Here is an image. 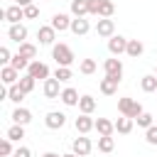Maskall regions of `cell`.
Here are the masks:
<instances>
[{
    "mask_svg": "<svg viewBox=\"0 0 157 157\" xmlns=\"http://www.w3.org/2000/svg\"><path fill=\"white\" fill-rule=\"evenodd\" d=\"M52 59L56 61V66H71V64L76 61V56H74L71 47H69V44H64V42H59V44H54V47H52Z\"/></svg>",
    "mask_w": 157,
    "mask_h": 157,
    "instance_id": "cell-1",
    "label": "cell"
},
{
    "mask_svg": "<svg viewBox=\"0 0 157 157\" xmlns=\"http://www.w3.org/2000/svg\"><path fill=\"white\" fill-rule=\"evenodd\" d=\"M118 113L120 115H128V118H137L142 113V103L135 101V98L123 96V98H118Z\"/></svg>",
    "mask_w": 157,
    "mask_h": 157,
    "instance_id": "cell-2",
    "label": "cell"
},
{
    "mask_svg": "<svg viewBox=\"0 0 157 157\" xmlns=\"http://www.w3.org/2000/svg\"><path fill=\"white\" fill-rule=\"evenodd\" d=\"M74 128H76L78 135H88L91 130H96V120H93L88 113H81V115L74 120Z\"/></svg>",
    "mask_w": 157,
    "mask_h": 157,
    "instance_id": "cell-3",
    "label": "cell"
},
{
    "mask_svg": "<svg viewBox=\"0 0 157 157\" xmlns=\"http://www.w3.org/2000/svg\"><path fill=\"white\" fill-rule=\"evenodd\" d=\"M96 34L110 39V37L115 34V22H113L110 17H98V22H96Z\"/></svg>",
    "mask_w": 157,
    "mask_h": 157,
    "instance_id": "cell-4",
    "label": "cell"
},
{
    "mask_svg": "<svg viewBox=\"0 0 157 157\" xmlns=\"http://www.w3.org/2000/svg\"><path fill=\"white\" fill-rule=\"evenodd\" d=\"M108 52H110L113 56L125 54V52H128V39H125L123 34H113V37L108 39Z\"/></svg>",
    "mask_w": 157,
    "mask_h": 157,
    "instance_id": "cell-5",
    "label": "cell"
},
{
    "mask_svg": "<svg viewBox=\"0 0 157 157\" xmlns=\"http://www.w3.org/2000/svg\"><path fill=\"white\" fill-rule=\"evenodd\" d=\"M103 71L105 76H113V78H123V61L118 56H110L103 61Z\"/></svg>",
    "mask_w": 157,
    "mask_h": 157,
    "instance_id": "cell-6",
    "label": "cell"
},
{
    "mask_svg": "<svg viewBox=\"0 0 157 157\" xmlns=\"http://www.w3.org/2000/svg\"><path fill=\"white\" fill-rule=\"evenodd\" d=\"M44 125H47L49 130H59V128L66 125V115H64L61 110H49V113L44 115Z\"/></svg>",
    "mask_w": 157,
    "mask_h": 157,
    "instance_id": "cell-7",
    "label": "cell"
},
{
    "mask_svg": "<svg viewBox=\"0 0 157 157\" xmlns=\"http://www.w3.org/2000/svg\"><path fill=\"white\" fill-rule=\"evenodd\" d=\"M71 150H74L78 157H86V155L93 150V142H91V137H86V135H78V137H74V142H71Z\"/></svg>",
    "mask_w": 157,
    "mask_h": 157,
    "instance_id": "cell-8",
    "label": "cell"
},
{
    "mask_svg": "<svg viewBox=\"0 0 157 157\" xmlns=\"http://www.w3.org/2000/svg\"><path fill=\"white\" fill-rule=\"evenodd\" d=\"M37 39H39V44H44V47H54L56 29H54L52 25H42V27L37 29Z\"/></svg>",
    "mask_w": 157,
    "mask_h": 157,
    "instance_id": "cell-9",
    "label": "cell"
},
{
    "mask_svg": "<svg viewBox=\"0 0 157 157\" xmlns=\"http://www.w3.org/2000/svg\"><path fill=\"white\" fill-rule=\"evenodd\" d=\"M27 74L34 76V78H49V66L44 61H39V59H32L29 66H27Z\"/></svg>",
    "mask_w": 157,
    "mask_h": 157,
    "instance_id": "cell-10",
    "label": "cell"
},
{
    "mask_svg": "<svg viewBox=\"0 0 157 157\" xmlns=\"http://www.w3.org/2000/svg\"><path fill=\"white\" fill-rule=\"evenodd\" d=\"M59 78H44V98H49V101H56L59 96H61V91L64 88H59Z\"/></svg>",
    "mask_w": 157,
    "mask_h": 157,
    "instance_id": "cell-11",
    "label": "cell"
},
{
    "mask_svg": "<svg viewBox=\"0 0 157 157\" xmlns=\"http://www.w3.org/2000/svg\"><path fill=\"white\" fill-rule=\"evenodd\" d=\"M7 37H10V42H17V44H22V42L27 39V27H25L22 22H17V25H10V29H7Z\"/></svg>",
    "mask_w": 157,
    "mask_h": 157,
    "instance_id": "cell-12",
    "label": "cell"
},
{
    "mask_svg": "<svg viewBox=\"0 0 157 157\" xmlns=\"http://www.w3.org/2000/svg\"><path fill=\"white\" fill-rule=\"evenodd\" d=\"M0 81H2L5 86H12V83H17V81H20V71H17L15 66H10V64H7V66H2V69H0Z\"/></svg>",
    "mask_w": 157,
    "mask_h": 157,
    "instance_id": "cell-13",
    "label": "cell"
},
{
    "mask_svg": "<svg viewBox=\"0 0 157 157\" xmlns=\"http://www.w3.org/2000/svg\"><path fill=\"white\" fill-rule=\"evenodd\" d=\"M56 32H64V29H71V17L66 15V12H56L54 17H52V22H49Z\"/></svg>",
    "mask_w": 157,
    "mask_h": 157,
    "instance_id": "cell-14",
    "label": "cell"
},
{
    "mask_svg": "<svg viewBox=\"0 0 157 157\" xmlns=\"http://www.w3.org/2000/svg\"><path fill=\"white\" fill-rule=\"evenodd\" d=\"M5 20H7L10 25H17L20 20H25V7H22V5H10V7L5 10Z\"/></svg>",
    "mask_w": 157,
    "mask_h": 157,
    "instance_id": "cell-15",
    "label": "cell"
},
{
    "mask_svg": "<svg viewBox=\"0 0 157 157\" xmlns=\"http://www.w3.org/2000/svg\"><path fill=\"white\" fill-rule=\"evenodd\" d=\"M118 83H120V78L103 76V78H101V83H98V88H101V93H105V96H113V93L118 91Z\"/></svg>",
    "mask_w": 157,
    "mask_h": 157,
    "instance_id": "cell-16",
    "label": "cell"
},
{
    "mask_svg": "<svg viewBox=\"0 0 157 157\" xmlns=\"http://www.w3.org/2000/svg\"><path fill=\"white\" fill-rule=\"evenodd\" d=\"M88 29H91L88 20H83V17H74V20H71V32H74L76 37H83V34H88Z\"/></svg>",
    "mask_w": 157,
    "mask_h": 157,
    "instance_id": "cell-17",
    "label": "cell"
},
{
    "mask_svg": "<svg viewBox=\"0 0 157 157\" xmlns=\"http://www.w3.org/2000/svg\"><path fill=\"white\" fill-rule=\"evenodd\" d=\"M59 98H61V103H64V105H78V101H81L78 91H76V88H71V86H69V88H64Z\"/></svg>",
    "mask_w": 157,
    "mask_h": 157,
    "instance_id": "cell-18",
    "label": "cell"
},
{
    "mask_svg": "<svg viewBox=\"0 0 157 157\" xmlns=\"http://www.w3.org/2000/svg\"><path fill=\"white\" fill-rule=\"evenodd\" d=\"M132 123H135V118L120 115V118L115 120V132H120V135H130V132H132Z\"/></svg>",
    "mask_w": 157,
    "mask_h": 157,
    "instance_id": "cell-19",
    "label": "cell"
},
{
    "mask_svg": "<svg viewBox=\"0 0 157 157\" xmlns=\"http://www.w3.org/2000/svg\"><path fill=\"white\" fill-rule=\"evenodd\" d=\"M12 120H15L17 125H27V123L32 120V110H27V108H20V105H17V108L12 110Z\"/></svg>",
    "mask_w": 157,
    "mask_h": 157,
    "instance_id": "cell-20",
    "label": "cell"
},
{
    "mask_svg": "<svg viewBox=\"0 0 157 157\" xmlns=\"http://www.w3.org/2000/svg\"><path fill=\"white\" fill-rule=\"evenodd\" d=\"M96 130H98V135H113L115 132V123L108 120V118H98L96 120Z\"/></svg>",
    "mask_w": 157,
    "mask_h": 157,
    "instance_id": "cell-21",
    "label": "cell"
},
{
    "mask_svg": "<svg viewBox=\"0 0 157 157\" xmlns=\"http://www.w3.org/2000/svg\"><path fill=\"white\" fill-rule=\"evenodd\" d=\"M140 88H142L145 93H155V91H157V76H155V74L142 76V78H140Z\"/></svg>",
    "mask_w": 157,
    "mask_h": 157,
    "instance_id": "cell-22",
    "label": "cell"
},
{
    "mask_svg": "<svg viewBox=\"0 0 157 157\" xmlns=\"http://www.w3.org/2000/svg\"><path fill=\"white\" fill-rule=\"evenodd\" d=\"M71 15L74 17H86L88 15V0H71Z\"/></svg>",
    "mask_w": 157,
    "mask_h": 157,
    "instance_id": "cell-23",
    "label": "cell"
},
{
    "mask_svg": "<svg viewBox=\"0 0 157 157\" xmlns=\"http://www.w3.org/2000/svg\"><path fill=\"white\" fill-rule=\"evenodd\" d=\"M142 52H145V44H142L140 39H128V52H125L128 56H132V59H137V56H140Z\"/></svg>",
    "mask_w": 157,
    "mask_h": 157,
    "instance_id": "cell-24",
    "label": "cell"
},
{
    "mask_svg": "<svg viewBox=\"0 0 157 157\" xmlns=\"http://www.w3.org/2000/svg\"><path fill=\"white\" fill-rule=\"evenodd\" d=\"M78 110L91 115V113L96 110V98H93V96H88V93H86V96H81V101H78Z\"/></svg>",
    "mask_w": 157,
    "mask_h": 157,
    "instance_id": "cell-25",
    "label": "cell"
},
{
    "mask_svg": "<svg viewBox=\"0 0 157 157\" xmlns=\"http://www.w3.org/2000/svg\"><path fill=\"white\" fill-rule=\"evenodd\" d=\"M113 147H115V140H113V135H98V152H113Z\"/></svg>",
    "mask_w": 157,
    "mask_h": 157,
    "instance_id": "cell-26",
    "label": "cell"
},
{
    "mask_svg": "<svg viewBox=\"0 0 157 157\" xmlns=\"http://www.w3.org/2000/svg\"><path fill=\"white\" fill-rule=\"evenodd\" d=\"M25 96H27V93H25L17 83H12V86H10V93H7V101H12V103H22Z\"/></svg>",
    "mask_w": 157,
    "mask_h": 157,
    "instance_id": "cell-27",
    "label": "cell"
},
{
    "mask_svg": "<svg viewBox=\"0 0 157 157\" xmlns=\"http://www.w3.org/2000/svg\"><path fill=\"white\" fill-rule=\"evenodd\" d=\"M7 137H10L12 142H20V140L25 137V125H17V123L10 125V128H7Z\"/></svg>",
    "mask_w": 157,
    "mask_h": 157,
    "instance_id": "cell-28",
    "label": "cell"
},
{
    "mask_svg": "<svg viewBox=\"0 0 157 157\" xmlns=\"http://www.w3.org/2000/svg\"><path fill=\"white\" fill-rule=\"evenodd\" d=\"M20 54H22L25 59H29V61H32V59L37 56V47H34L32 42H22V44H20Z\"/></svg>",
    "mask_w": 157,
    "mask_h": 157,
    "instance_id": "cell-29",
    "label": "cell"
},
{
    "mask_svg": "<svg viewBox=\"0 0 157 157\" xmlns=\"http://www.w3.org/2000/svg\"><path fill=\"white\" fill-rule=\"evenodd\" d=\"M34 83H37V78L34 76H29V74H25L20 81H17V86L25 91V93H32V88H34Z\"/></svg>",
    "mask_w": 157,
    "mask_h": 157,
    "instance_id": "cell-30",
    "label": "cell"
},
{
    "mask_svg": "<svg viewBox=\"0 0 157 157\" xmlns=\"http://www.w3.org/2000/svg\"><path fill=\"white\" fill-rule=\"evenodd\" d=\"M10 66H15L17 71H27V66H29V59H25V56L17 52V54L12 56V61H10Z\"/></svg>",
    "mask_w": 157,
    "mask_h": 157,
    "instance_id": "cell-31",
    "label": "cell"
},
{
    "mask_svg": "<svg viewBox=\"0 0 157 157\" xmlns=\"http://www.w3.org/2000/svg\"><path fill=\"white\" fill-rule=\"evenodd\" d=\"M113 12H115L113 0H103V2H101V7H98V17H113Z\"/></svg>",
    "mask_w": 157,
    "mask_h": 157,
    "instance_id": "cell-32",
    "label": "cell"
},
{
    "mask_svg": "<svg viewBox=\"0 0 157 157\" xmlns=\"http://www.w3.org/2000/svg\"><path fill=\"white\" fill-rule=\"evenodd\" d=\"M71 69L69 66H56V71H54V78H59L61 83H66V81H71Z\"/></svg>",
    "mask_w": 157,
    "mask_h": 157,
    "instance_id": "cell-33",
    "label": "cell"
},
{
    "mask_svg": "<svg viewBox=\"0 0 157 157\" xmlns=\"http://www.w3.org/2000/svg\"><path fill=\"white\" fill-rule=\"evenodd\" d=\"M135 120H137V125H140V128H145V130H147L150 125H155V115H152V113H145V110H142Z\"/></svg>",
    "mask_w": 157,
    "mask_h": 157,
    "instance_id": "cell-34",
    "label": "cell"
},
{
    "mask_svg": "<svg viewBox=\"0 0 157 157\" xmlns=\"http://www.w3.org/2000/svg\"><path fill=\"white\" fill-rule=\"evenodd\" d=\"M78 71H81V74H86V76H88V74H93V71H96V61H93V59H81Z\"/></svg>",
    "mask_w": 157,
    "mask_h": 157,
    "instance_id": "cell-35",
    "label": "cell"
},
{
    "mask_svg": "<svg viewBox=\"0 0 157 157\" xmlns=\"http://www.w3.org/2000/svg\"><path fill=\"white\" fill-rule=\"evenodd\" d=\"M0 155H2V157L15 155V150H12V140H10V137H5V140L0 142Z\"/></svg>",
    "mask_w": 157,
    "mask_h": 157,
    "instance_id": "cell-36",
    "label": "cell"
},
{
    "mask_svg": "<svg viewBox=\"0 0 157 157\" xmlns=\"http://www.w3.org/2000/svg\"><path fill=\"white\" fill-rule=\"evenodd\" d=\"M37 17H39V7H37L34 2L27 5V7H25V20H37Z\"/></svg>",
    "mask_w": 157,
    "mask_h": 157,
    "instance_id": "cell-37",
    "label": "cell"
},
{
    "mask_svg": "<svg viewBox=\"0 0 157 157\" xmlns=\"http://www.w3.org/2000/svg\"><path fill=\"white\" fill-rule=\"evenodd\" d=\"M145 140H147L150 145H157V125H150V128L145 130Z\"/></svg>",
    "mask_w": 157,
    "mask_h": 157,
    "instance_id": "cell-38",
    "label": "cell"
},
{
    "mask_svg": "<svg viewBox=\"0 0 157 157\" xmlns=\"http://www.w3.org/2000/svg\"><path fill=\"white\" fill-rule=\"evenodd\" d=\"M10 61H12V54H10V49H7V47H0V64H2V66H7Z\"/></svg>",
    "mask_w": 157,
    "mask_h": 157,
    "instance_id": "cell-39",
    "label": "cell"
},
{
    "mask_svg": "<svg viewBox=\"0 0 157 157\" xmlns=\"http://www.w3.org/2000/svg\"><path fill=\"white\" fill-rule=\"evenodd\" d=\"M103 0H88V15H96L98 17V7H101Z\"/></svg>",
    "mask_w": 157,
    "mask_h": 157,
    "instance_id": "cell-40",
    "label": "cell"
},
{
    "mask_svg": "<svg viewBox=\"0 0 157 157\" xmlns=\"http://www.w3.org/2000/svg\"><path fill=\"white\" fill-rule=\"evenodd\" d=\"M12 157H32V150H29V147H17Z\"/></svg>",
    "mask_w": 157,
    "mask_h": 157,
    "instance_id": "cell-41",
    "label": "cell"
},
{
    "mask_svg": "<svg viewBox=\"0 0 157 157\" xmlns=\"http://www.w3.org/2000/svg\"><path fill=\"white\" fill-rule=\"evenodd\" d=\"M15 5H22V7H27V5H32V0H15Z\"/></svg>",
    "mask_w": 157,
    "mask_h": 157,
    "instance_id": "cell-42",
    "label": "cell"
},
{
    "mask_svg": "<svg viewBox=\"0 0 157 157\" xmlns=\"http://www.w3.org/2000/svg\"><path fill=\"white\" fill-rule=\"evenodd\" d=\"M42 157H61V155H56V152H44Z\"/></svg>",
    "mask_w": 157,
    "mask_h": 157,
    "instance_id": "cell-43",
    "label": "cell"
},
{
    "mask_svg": "<svg viewBox=\"0 0 157 157\" xmlns=\"http://www.w3.org/2000/svg\"><path fill=\"white\" fill-rule=\"evenodd\" d=\"M61 157H78V155H76V152L71 150V152H66V155H61Z\"/></svg>",
    "mask_w": 157,
    "mask_h": 157,
    "instance_id": "cell-44",
    "label": "cell"
},
{
    "mask_svg": "<svg viewBox=\"0 0 157 157\" xmlns=\"http://www.w3.org/2000/svg\"><path fill=\"white\" fill-rule=\"evenodd\" d=\"M155 76H157V66H155Z\"/></svg>",
    "mask_w": 157,
    "mask_h": 157,
    "instance_id": "cell-45",
    "label": "cell"
},
{
    "mask_svg": "<svg viewBox=\"0 0 157 157\" xmlns=\"http://www.w3.org/2000/svg\"><path fill=\"white\" fill-rule=\"evenodd\" d=\"M155 93H157V91H155Z\"/></svg>",
    "mask_w": 157,
    "mask_h": 157,
    "instance_id": "cell-46",
    "label": "cell"
}]
</instances>
